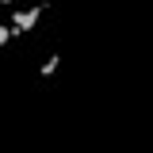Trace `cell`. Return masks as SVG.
Masks as SVG:
<instances>
[{
    "label": "cell",
    "instance_id": "6da1fadb",
    "mask_svg": "<svg viewBox=\"0 0 153 153\" xmlns=\"http://www.w3.org/2000/svg\"><path fill=\"white\" fill-rule=\"evenodd\" d=\"M42 16H46V0H42L38 8H23V12H12V27H16L19 35H23V31H35Z\"/></svg>",
    "mask_w": 153,
    "mask_h": 153
},
{
    "label": "cell",
    "instance_id": "7a4b0ae2",
    "mask_svg": "<svg viewBox=\"0 0 153 153\" xmlns=\"http://www.w3.org/2000/svg\"><path fill=\"white\" fill-rule=\"evenodd\" d=\"M57 69H61V54H50L46 61H42V69H38V76H54Z\"/></svg>",
    "mask_w": 153,
    "mask_h": 153
},
{
    "label": "cell",
    "instance_id": "3957f363",
    "mask_svg": "<svg viewBox=\"0 0 153 153\" xmlns=\"http://www.w3.org/2000/svg\"><path fill=\"white\" fill-rule=\"evenodd\" d=\"M16 35H19L16 27H12V23H4V27H0V46H8V42H12Z\"/></svg>",
    "mask_w": 153,
    "mask_h": 153
},
{
    "label": "cell",
    "instance_id": "277c9868",
    "mask_svg": "<svg viewBox=\"0 0 153 153\" xmlns=\"http://www.w3.org/2000/svg\"><path fill=\"white\" fill-rule=\"evenodd\" d=\"M0 4H12V0H0Z\"/></svg>",
    "mask_w": 153,
    "mask_h": 153
}]
</instances>
